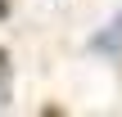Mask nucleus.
Here are the masks:
<instances>
[{
  "label": "nucleus",
  "instance_id": "2",
  "mask_svg": "<svg viewBox=\"0 0 122 117\" xmlns=\"http://www.w3.org/2000/svg\"><path fill=\"white\" fill-rule=\"evenodd\" d=\"M9 90V72H5V50H0V95Z\"/></svg>",
  "mask_w": 122,
  "mask_h": 117
},
{
  "label": "nucleus",
  "instance_id": "1",
  "mask_svg": "<svg viewBox=\"0 0 122 117\" xmlns=\"http://www.w3.org/2000/svg\"><path fill=\"white\" fill-rule=\"evenodd\" d=\"M91 50H100V54H118V50H122V14L95 36V41H91Z\"/></svg>",
  "mask_w": 122,
  "mask_h": 117
},
{
  "label": "nucleus",
  "instance_id": "3",
  "mask_svg": "<svg viewBox=\"0 0 122 117\" xmlns=\"http://www.w3.org/2000/svg\"><path fill=\"white\" fill-rule=\"evenodd\" d=\"M5 14H9V5H5V0H0V18H5Z\"/></svg>",
  "mask_w": 122,
  "mask_h": 117
}]
</instances>
